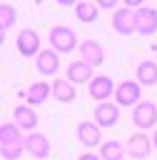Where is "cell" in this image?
Returning <instances> with one entry per match:
<instances>
[{
	"label": "cell",
	"instance_id": "cell-1",
	"mask_svg": "<svg viewBox=\"0 0 157 160\" xmlns=\"http://www.w3.org/2000/svg\"><path fill=\"white\" fill-rule=\"evenodd\" d=\"M50 45H52V50L60 55V52H72L75 48H77V35H75V30L72 28H67V25H55L52 30H50Z\"/></svg>",
	"mask_w": 157,
	"mask_h": 160
},
{
	"label": "cell",
	"instance_id": "cell-2",
	"mask_svg": "<svg viewBox=\"0 0 157 160\" xmlns=\"http://www.w3.org/2000/svg\"><path fill=\"white\" fill-rule=\"evenodd\" d=\"M132 122L137 130H150L157 125V105L150 100H140L132 108Z\"/></svg>",
	"mask_w": 157,
	"mask_h": 160
},
{
	"label": "cell",
	"instance_id": "cell-3",
	"mask_svg": "<svg viewBox=\"0 0 157 160\" xmlns=\"http://www.w3.org/2000/svg\"><path fill=\"white\" fill-rule=\"evenodd\" d=\"M142 98V85L137 80H122L117 88H115V100H117V108H135Z\"/></svg>",
	"mask_w": 157,
	"mask_h": 160
},
{
	"label": "cell",
	"instance_id": "cell-4",
	"mask_svg": "<svg viewBox=\"0 0 157 160\" xmlns=\"http://www.w3.org/2000/svg\"><path fill=\"white\" fill-rule=\"evenodd\" d=\"M112 30L117 35H132L137 30V10L117 8L115 15H112Z\"/></svg>",
	"mask_w": 157,
	"mask_h": 160
},
{
	"label": "cell",
	"instance_id": "cell-5",
	"mask_svg": "<svg viewBox=\"0 0 157 160\" xmlns=\"http://www.w3.org/2000/svg\"><path fill=\"white\" fill-rule=\"evenodd\" d=\"M87 90H90V98H92V100L107 102V98L115 95V82H112V78H107V75H97V78H92V80L87 82Z\"/></svg>",
	"mask_w": 157,
	"mask_h": 160
},
{
	"label": "cell",
	"instance_id": "cell-6",
	"mask_svg": "<svg viewBox=\"0 0 157 160\" xmlns=\"http://www.w3.org/2000/svg\"><path fill=\"white\" fill-rule=\"evenodd\" d=\"M17 52L22 58H32V55L37 58V52H40V35L35 30H30V28L20 30L17 32Z\"/></svg>",
	"mask_w": 157,
	"mask_h": 160
},
{
	"label": "cell",
	"instance_id": "cell-7",
	"mask_svg": "<svg viewBox=\"0 0 157 160\" xmlns=\"http://www.w3.org/2000/svg\"><path fill=\"white\" fill-rule=\"evenodd\" d=\"M152 152V138H147L142 130L130 135L127 140V155H132V160H145Z\"/></svg>",
	"mask_w": 157,
	"mask_h": 160
},
{
	"label": "cell",
	"instance_id": "cell-8",
	"mask_svg": "<svg viewBox=\"0 0 157 160\" xmlns=\"http://www.w3.org/2000/svg\"><path fill=\"white\" fill-rule=\"evenodd\" d=\"M117 120H120V108L115 105V102H97V108H95V125L97 128H112V125H117Z\"/></svg>",
	"mask_w": 157,
	"mask_h": 160
},
{
	"label": "cell",
	"instance_id": "cell-9",
	"mask_svg": "<svg viewBox=\"0 0 157 160\" xmlns=\"http://www.w3.org/2000/svg\"><path fill=\"white\" fill-rule=\"evenodd\" d=\"M25 152H30L37 160H45L50 155V140H47V135H42V132L25 135Z\"/></svg>",
	"mask_w": 157,
	"mask_h": 160
},
{
	"label": "cell",
	"instance_id": "cell-10",
	"mask_svg": "<svg viewBox=\"0 0 157 160\" xmlns=\"http://www.w3.org/2000/svg\"><path fill=\"white\" fill-rule=\"evenodd\" d=\"M80 60L87 62L90 68L102 65V62H105V50H102V45H100L97 40H82V42H80Z\"/></svg>",
	"mask_w": 157,
	"mask_h": 160
},
{
	"label": "cell",
	"instance_id": "cell-11",
	"mask_svg": "<svg viewBox=\"0 0 157 160\" xmlns=\"http://www.w3.org/2000/svg\"><path fill=\"white\" fill-rule=\"evenodd\" d=\"M77 140L85 148H97V145H102V132L92 120H82L77 125Z\"/></svg>",
	"mask_w": 157,
	"mask_h": 160
},
{
	"label": "cell",
	"instance_id": "cell-12",
	"mask_svg": "<svg viewBox=\"0 0 157 160\" xmlns=\"http://www.w3.org/2000/svg\"><path fill=\"white\" fill-rule=\"evenodd\" d=\"M137 32L140 35H155L157 32V8L142 5L137 10Z\"/></svg>",
	"mask_w": 157,
	"mask_h": 160
},
{
	"label": "cell",
	"instance_id": "cell-13",
	"mask_svg": "<svg viewBox=\"0 0 157 160\" xmlns=\"http://www.w3.org/2000/svg\"><path fill=\"white\" fill-rule=\"evenodd\" d=\"M35 65H37V72H40V75H55V72L60 70V55H57L52 48H50V50H40Z\"/></svg>",
	"mask_w": 157,
	"mask_h": 160
},
{
	"label": "cell",
	"instance_id": "cell-14",
	"mask_svg": "<svg viewBox=\"0 0 157 160\" xmlns=\"http://www.w3.org/2000/svg\"><path fill=\"white\" fill-rule=\"evenodd\" d=\"M12 118H15V125L20 128V130H35L37 128V112L30 108V105H17L15 110H12Z\"/></svg>",
	"mask_w": 157,
	"mask_h": 160
},
{
	"label": "cell",
	"instance_id": "cell-15",
	"mask_svg": "<svg viewBox=\"0 0 157 160\" xmlns=\"http://www.w3.org/2000/svg\"><path fill=\"white\" fill-rule=\"evenodd\" d=\"M95 75H92V68L87 65V62H82V60H75V62H70L67 65V80L72 82V85H82V82H90Z\"/></svg>",
	"mask_w": 157,
	"mask_h": 160
},
{
	"label": "cell",
	"instance_id": "cell-16",
	"mask_svg": "<svg viewBox=\"0 0 157 160\" xmlns=\"http://www.w3.org/2000/svg\"><path fill=\"white\" fill-rule=\"evenodd\" d=\"M50 95L57 100V102H72L75 100V95H77V90H75V85L65 78V80H52V85H50Z\"/></svg>",
	"mask_w": 157,
	"mask_h": 160
},
{
	"label": "cell",
	"instance_id": "cell-17",
	"mask_svg": "<svg viewBox=\"0 0 157 160\" xmlns=\"http://www.w3.org/2000/svg\"><path fill=\"white\" fill-rule=\"evenodd\" d=\"M22 95H25V100H27L30 108H32V105H42V102L50 98V85H47L45 80H35Z\"/></svg>",
	"mask_w": 157,
	"mask_h": 160
},
{
	"label": "cell",
	"instance_id": "cell-18",
	"mask_svg": "<svg viewBox=\"0 0 157 160\" xmlns=\"http://www.w3.org/2000/svg\"><path fill=\"white\" fill-rule=\"evenodd\" d=\"M137 82L140 85H157V62L155 60H142L137 65Z\"/></svg>",
	"mask_w": 157,
	"mask_h": 160
},
{
	"label": "cell",
	"instance_id": "cell-19",
	"mask_svg": "<svg viewBox=\"0 0 157 160\" xmlns=\"http://www.w3.org/2000/svg\"><path fill=\"white\" fill-rule=\"evenodd\" d=\"M17 142H25L22 130L15 122H2L0 125V148L2 145H17Z\"/></svg>",
	"mask_w": 157,
	"mask_h": 160
},
{
	"label": "cell",
	"instance_id": "cell-20",
	"mask_svg": "<svg viewBox=\"0 0 157 160\" xmlns=\"http://www.w3.org/2000/svg\"><path fill=\"white\" fill-rule=\"evenodd\" d=\"M97 12H100V8H97V2H92V0H80V2H75V15H77L80 22H95V20H97Z\"/></svg>",
	"mask_w": 157,
	"mask_h": 160
},
{
	"label": "cell",
	"instance_id": "cell-21",
	"mask_svg": "<svg viewBox=\"0 0 157 160\" xmlns=\"http://www.w3.org/2000/svg\"><path fill=\"white\" fill-rule=\"evenodd\" d=\"M122 155H125V148L117 140H105L100 145V158L102 160H122Z\"/></svg>",
	"mask_w": 157,
	"mask_h": 160
},
{
	"label": "cell",
	"instance_id": "cell-22",
	"mask_svg": "<svg viewBox=\"0 0 157 160\" xmlns=\"http://www.w3.org/2000/svg\"><path fill=\"white\" fill-rule=\"evenodd\" d=\"M15 20H17V10L7 2H0V28L7 30V28L15 25Z\"/></svg>",
	"mask_w": 157,
	"mask_h": 160
},
{
	"label": "cell",
	"instance_id": "cell-23",
	"mask_svg": "<svg viewBox=\"0 0 157 160\" xmlns=\"http://www.w3.org/2000/svg\"><path fill=\"white\" fill-rule=\"evenodd\" d=\"M22 152H25V142H17V145H2V148H0L2 160H17Z\"/></svg>",
	"mask_w": 157,
	"mask_h": 160
},
{
	"label": "cell",
	"instance_id": "cell-24",
	"mask_svg": "<svg viewBox=\"0 0 157 160\" xmlns=\"http://www.w3.org/2000/svg\"><path fill=\"white\" fill-rule=\"evenodd\" d=\"M97 8L100 10H112V8H117V2L115 0H97Z\"/></svg>",
	"mask_w": 157,
	"mask_h": 160
},
{
	"label": "cell",
	"instance_id": "cell-25",
	"mask_svg": "<svg viewBox=\"0 0 157 160\" xmlns=\"http://www.w3.org/2000/svg\"><path fill=\"white\" fill-rule=\"evenodd\" d=\"M77 160H102L100 155H95V152H85V155H80Z\"/></svg>",
	"mask_w": 157,
	"mask_h": 160
},
{
	"label": "cell",
	"instance_id": "cell-26",
	"mask_svg": "<svg viewBox=\"0 0 157 160\" xmlns=\"http://www.w3.org/2000/svg\"><path fill=\"white\" fill-rule=\"evenodd\" d=\"M152 148H157V130H155V135H152Z\"/></svg>",
	"mask_w": 157,
	"mask_h": 160
},
{
	"label": "cell",
	"instance_id": "cell-27",
	"mask_svg": "<svg viewBox=\"0 0 157 160\" xmlns=\"http://www.w3.org/2000/svg\"><path fill=\"white\" fill-rule=\"evenodd\" d=\"M2 42H5V30L0 28V45H2Z\"/></svg>",
	"mask_w": 157,
	"mask_h": 160
}]
</instances>
